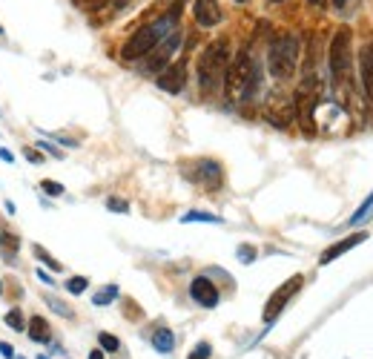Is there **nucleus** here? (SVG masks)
<instances>
[{
  "mask_svg": "<svg viewBox=\"0 0 373 359\" xmlns=\"http://www.w3.org/2000/svg\"><path fill=\"white\" fill-rule=\"evenodd\" d=\"M210 356H212V345H210V342H199V345L190 351L187 359H210Z\"/></svg>",
  "mask_w": 373,
  "mask_h": 359,
  "instance_id": "cd10ccee",
  "label": "nucleus"
},
{
  "mask_svg": "<svg viewBox=\"0 0 373 359\" xmlns=\"http://www.w3.org/2000/svg\"><path fill=\"white\" fill-rule=\"evenodd\" d=\"M367 239V233H353V236H347V239H342V241H336L333 248H327L322 256H319V264H330L333 259H339L342 253H347V250H353L356 244H362Z\"/></svg>",
  "mask_w": 373,
  "mask_h": 359,
  "instance_id": "f8f14e48",
  "label": "nucleus"
},
{
  "mask_svg": "<svg viewBox=\"0 0 373 359\" xmlns=\"http://www.w3.org/2000/svg\"><path fill=\"white\" fill-rule=\"evenodd\" d=\"M190 296H192L195 305H201V308H215L221 302L219 288H215L212 279H207V276H195L190 282Z\"/></svg>",
  "mask_w": 373,
  "mask_h": 359,
  "instance_id": "1a4fd4ad",
  "label": "nucleus"
},
{
  "mask_svg": "<svg viewBox=\"0 0 373 359\" xmlns=\"http://www.w3.org/2000/svg\"><path fill=\"white\" fill-rule=\"evenodd\" d=\"M118 285H107V288H101L95 296H92V305H98V308H107V305H112V299H118Z\"/></svg>",
  "mask_w": 373,
  "mask_h": 359,
  "instance_id": "dca6fc26",
  "label": "nucleus"
},
{
  "mask_svg": "<svg viewBox=\"0 0 373 359\" xmlns=\"http://www.w3.org/2000/svg\"><path fill=\"white\" fill-rule=\"evenodd\" d=\"M359 78L365 86V95L373 101V46H365L359 52Z\"/></svg>",
  "mask_w": 373,
  "mask_h": 359,
  "instance_id": "ddd939ff",
  "label": "nucleus"
},
{
  "mask_svg": "<svg viewBox=\"0 0 373 359\" xmlns=\"http://www.w3.org/2000/svg\"><path fill=\"white\" fill-rule=\"evenodd\" d=\"M0 248H3L6 256H15L17 248H21V239H17L15 233H9L6 228H0Z\"/></svg>",
  "mask_w": 373,
  "mask_h": 359,
  "instance_id": "f3484780",
  "label": "nucleus"
},
{
  "mask_svg": "<svg viewBox=\"0 0 373 359\" xmlns=\"http://www.w3.org/2000/svg\"><path fill=\"white\" fill-rule=\"evenodd\" d=\"M6 325H9L12 331H26V322H24L21 308H12V311L6 313Z\"/></svg>",
  "mask_w": 373,
  "mask_h": 359,
  "instance_id": "4be33fe9",
  "label": "nucleus"
},
{
  "mask_svg": "<svg viewBox=\"0 0 373 359\" xmlns=\"http://www.w3.org/2000/svg\"><path fill=\"white\" fill-rule=\"evenodd\" d=\"M107 210H112V213H129V201L127 199H118V196H109L107 199Z\"/></svg>",
  "mask_w": 373,
  "mask_h": 359,
  "instance_id": "393cba45",
  "label": "nucleus"
},
{
  "mask_svg": "<svg viewBox=\"0 0 373 359\" xmlns=\"http://www.w3.org/2000/svg\"><path fill=\"white\" fill-rule=\"evenodd\" d=\"M37 147H44L46 153H49V156H55V158H61V156H64L61 149H57V147H52V144H46V141H37Z\"/></svg>",
  "mask_w": 373,
  "mask_h": 359,
  "instance_id": "c756f323",
  "label": "nucleus"
},
{
  "mask_svg": "<svg viewBox=\"0 0 373 359\" xmlns=\"http://www.w3.org/2000/svg\"><path fill=\"white\" fill-rule=\"evenodd\" d=\"M0 161H6V164H15V153L6 147H0Z\"/></svg>",
  "mask_w": 373,
  "mask_h": 359,
  "instance_id": "7c9ffc66",
  "label": "nucleus"
},
{
  "mask_svg": "<svg viewBox=\"0 0 373 359\" xmlns=\"http://www.w3.org/2000/svg\"><path fill=\"white\" fill-rule=\"evenodd\" d=\"M0 356H6V359H12V356H15V351H12V345H9V342H0Z\"/></svg>",
  "mask_w": 373,
  "mask_h": 359,
  "instance_id": "2f4dec72",
  "label": "nucleus"
},
{
  "mask_svg": "<svg viewBox=\"0 0 373 359\" xmlns=\"http://www.w3.org/2000/svg\"><path fill=\"white\" fill-rule=\"evenodd\" d=\"M259 89V69L250 52H239L224 72V95L230 101H250Z\"/></svg>",
  "mask_w": 373,
  "mask_h": 359,
  "instance_id": "f03ea898",
  "label": "nucleus"
},
{
  "mask_svg": "<svg viewBox=\"0 0 373 359\" xmlns=\"http://www.w3.org/2000/svg\"><path fill=\"white\" fill-rule=\"evenodd\" d=\"M184 176H187L192 184L207 187V190H219V187H221V164L212 161V158L190 161V167H184Z\"/></svg>",
  "mask_w": 373,
  "mask_h": 359,
  "instance_id": "423d86ee",
  "label": "nucleus"
},
{
  "mask_svg": "<svg viewBox=\"0 0 373 359\" xmlns=\"http://www.w3.org/2000/svg\"><path fill=\"white\" fill-rule=\"evenodd\" d=\"M179 46H181V32L167 35L164 41L149 52V58H147V64H144V72H147V75H158V72H164V69L170 66V61H172V55L179 52Z\"/></svg>",
  "mask_w": 373,
  "mask_h": 359,
  "instance_id": "0eeeda50",
  "label": "nucleus"
},
{
  "mask_svg": "<svg viewBox=\"0 0 373 359\" xmlns=\"http://www.w3.org/2000/svg\"><path fill=\"white\" fill-rule=\"evenodd\" d=\"M184 84H187V61H184V58L175 61V64H170L164 72H158V86H161L164 92H172V95H179V92L184 89Z\"/></svg>",
  "mask_w": 373,
  "mask_h": 359,
  "instance_id": "9d476101",
  "label": "nucleus"
},
{
  "mask_svg": "<svg viewBox=\"0 0 373 359\" xmlns=\"http://www.w3.org/2000/svg\"><path fill=\"white\" fill-rule=\"evenodd\" d=\"M179 9H181V6H175L172 12L161 15L158 21H152V24H147V26H141V29L135 32L129 41L124 44L121 58H124V61H138V58H144V55H149L155 46L164 41L167 35H172L175 21H179Z\"/></svg>",
  "mask_w": 373,
  "mask_h": 359,
  "instance_id": "f257e3e1",
  "label": "nucleus"
},
{
  "mask_svg": "<svg viewBox=\"0 0 373 359\" xmlns=\"http://www.w3.org/2000/svg\"><path fill=\"white\" fill-rule=\"evenodd\" d=\"M270 3H282V0H270Z\"/></svg>",
  "mask_w": 373,
  "mask_h": 359,
  "instance_id": "ea45409f",
  "label": "nucleus"
},
{
  "mask_svg": "<svg viewBox=\"0 0 373 359\" xmlns=\"http://www.w3.org/2000/svg\"><path fill=\"white\" fill-rule=\"evenodd\" d=\"M24 156H26V161H29V164H44V156L37 153L35 147H26V149H24Z\"/></svg>",
  "mask_w": 373,
  "mask_h": 359,
  "instance_id": "c85d7f7f",
  "label": "nucleus"
},
{
  "mask_svg": "<svg viewBox=\"0 0 373 359\" xmlns=\"http://www.w3.org/2000/svg\"><path fill=\"white\" fill-rule=\"evenodd\" d=\"M370 207H373V193H370V196H367V199H365V201L359 204V210L350 216V224H359V221H362V219H365V216L370 213Z\"/></svg>",
  "mask_w": 373,
  "mask_h": 359,
  "instance_id": "a878e982",
  "label": "nucleus"
},
{
  "mask_svg": "<svg viewBox=\"0 0 373 359\" xmlns=\"http://www.w3.org/2000/svg\"><path fill=\"white\" fill-rule=\"evenodd\" d=\"M3 207H6V213H9V216H15V204H12V201H9V199H6V201H3Z\"/></svg>",
  "mask_w": 373,
  "mask_h": 359,
  "instance_id": "72a5a7b5",
  "label": "nucleus"
},
{
  "mask_svg": "<svg viewBox=\"0 0 373 359\" xmlns=\"http://www.w3.org/2000/svg\"><path fill=\"white\" fill-rule=\"evenodd\" d=\"M227 66H230V41L227 37H219V41H212L199 58V84L207 95L219 89Z\"/></svg>",
  "mask_w": 373,
  "mask_h": 359,
  "instance_id": "20e7f679",
  "label": "nucleus"
},
{
  "mask_svg": "<svg viewBox=\"0 0 373 359\" xmlns=\"http://www.w3.org/2000/svg\"><path fill=\"white\" fill-rule=\"evenodd\" d=\"M235 3H247V0H235Z\"/></svg>",
  "mask_w": 373,
  "mask_h": 359,
  "instance_id": "58836bf2",
  "label": "nucleus"
},
{
  "mask_svg": "<svg viewBox=\"0 0 373 359\" xmlns=\"http://www.w3.org/2000/svg\"><path fill=\"white\" fill-rule=\"evenodd\" d=\"M184 224H192V221H207V224H224L221 216H212V213H201V210H192V213H184L181 216Z\"/></svg>",
  "mask_w": 373,
  "mask_h": 359,
  "instance_id": "a211bd4d",
  "label": "nucleus"
},
{
  "mask_svg": "<svg viewBox=\"0 0 373 359\" xmlns=\"http://www.w3.org/2000/svg\"><path fill=\"white\" fill-rule=\"evenodd\" d=\"M302 285H304V276H290L287 282H284V285L276 291V293H273L270 296V302H267V308H264V322H273V319H276L282 311H284V305H287V302L293 299V296H296L299 291H302Z\"/></svg>",
  "mask_w": 373,
  "mask_h": 359,
  "instance_id": "6e6552de",
  "label": "nucleus"
},
{
  "mask_svg": "<svg viewBox=\"0 0 373 359\" xmlns=\"http://www.w3.org/2000/svg\"><path fill=\"white\" fill-rule=\"evenodd\" d=\"M26 325H29V328H26V333H29L32 342H37V345H46V342H52V325L46 322L44 316H32Z\"/></svg>",
  "mask_w": 373,
  "mask_h": 359,
  "instance_id": "4468645a",
  "label": "nucleus"
},
{
  "mask_svg": "<svg viewBox=\"0 0 373 359\" xmlns=\"http://www.w3.org/2000/svg\"><path fill=\"white\" fill-rule=\"evenodd\" d=\"M0 32H3V29H0Z\"/></svg>",
  "mask_w": 373,
  "mask_h": 359,
  "instance_id": "79ce46f5",
  "label": "nucleus"
},
{
  "mask_svg": "<svg viewBox=\"0 0 373 359\" xmlns=\"http://www.w3.org/2000/svg\"><path fill=\"white\" fill-rule=\"evenodd\" d=\"M98 342H101V351H107V353H115L118 348H121V339L112 336V333H98Z\"/></svg>",
  "mask_w": 373,
  "mask_h": 359,
  "instance_id": "412c9836",
  "label": "nucleus"
},
{
  "mask_svg": "<svg viewBox=\"0 0 373 359\" xmlns=\"http://www.w3.org/2000/svg\"><path fill=\"white\" fill-rule=\"evenodd\" d=\"M87 288H89V279H87V276H72V279L66 282V291H69L72 296H81Z\"/></svg>",
  "mask_w": 373,
  "mask_h": 359,
  "instance_id": "aec40b11",
  "label": "nucleus"
},
{
  "mask_svg": "<svg viewBox=\"0 0 373 359\" xmlns=\"http://www.w3.org/2000/svg\"><path fill=\"white\" fill-rule=\"evenodd\" d=\"M41 190H44L46 196H64V184H61V181H52V178H44V181H41Z\"/></svg>",
  "mask_w": 373,
  "mask_h": 359,
  "instance_id": "bb28decb",
  "label": "nucleus"
},
{
  "mask_svg": "<svg viewBox=\"0 0 373 359\" xmlns=\"http://www.w3.org/2000/svg\"><path fill=\"white\" fill-rule=\"evenodd\" d=\"M89 359H104V351H101V348L92 351V353H89Z\"/></svg>",
  "mask_w": 373,
  "mask_h": 359,
  "instance_id": "f704fd0d",
  "label": "nucleus"
},
{
  "mask_svg": "<svg viewBox=\"0 0 373 359\" xmlns=\"http://www.w3.org/2000/svg\"><path fill=\"white\" fill-rule=\"evenodd\" d=\"M299 37L290 35V32H282L270 41V49H267V69L276 81H287L296 75V66H299Z\"/></svg>",
  "mask_w": 373,
  "mask_h": 359,
  "instance_id": "7ed1b4c3",
  "label": "nucleus"
},
{
  "mask_svg": "<svg viewBox=\"0 0 373 359\" xmlns=\"http://www.w3.org/2000/svg\"><path fill=\"white\" fill-rule=\"evenodd\" d=\"M21 359H24V356H21Z\"/></svg>",
  "mask_w": 373,
  "mask_h": 359,
  "instance_id": "37998d69",
  "label": "nucleus"
},
{
  "mask_svg": "<svg viewBox=\"0 0 373 359\" xmlns=\"http://www.w3.org/2000/svg\"><path fill=\"white\" fill-rule=\"evenodd\" d=\"M37 279H41L44 282V285H55V279L46 273V270H37Z\"/></svg>",
  "mask_w": 373,
  "mask_h": 359,
  "instance_id": "473e14b6",
  "label": "nucleus"
},
{
  "mask_svg": "<svg viewBox=\"0 0 373 359\" xmlns=\"http://www.w3.org/2000/svg\"><path fill=\"white\" fill-rule=\"evenodd\" d=\"M41 359H49V356H41Z\"/></svg>",
  "mask_w": 373,
  "mask_h": 359,
  "instance_id": "a19ab883",
  "label": "nucleus"
},
{
  "mask_svg": "<svg viewBox=\"0 0 373 359\" xmlns=\"http://www.w3.org/2000/svg\"><path fill=\"white\" fill-rule=\"evenodd\" d=\"M192 17H195V24L204 26V29H212V26H219L221 21V9L215 0H195L192 3Z\"/></svg>",
  "mask_w": 373,
  "mask_h": 359,
  "instance_id": "9b49d317",
  "label": "nucleus"
},
{
  "mask_svg": "<svg viewBox=\"0 0 373 359\" xmlns=\"http://www.w3.org/2000/svg\"><path fill=\"white\" fill-rule=\"evenodd\" d=\"M32 253H35L37 259H41V261L46 264V268H49V270H55V273H61V261H57V259H52V256H49V250L44 248V244H32Z\"/></svg>",
  "mask_w": 373,
  "mask_h": 359,
  "instance_id": "6ab92c4d",
  "label": "nucleus"
},
{
  "mask_svg": "<svg viewBox=\"0 0 373 359\" xmlns=\"http://www.w3.org/2000/svg\"><path fill=\"white\" fill-rule=\"evenodd\" d=\"M46 305H49L55 313H61L64 319H72V316H75V313H72V308H66L64 302H61V299H55V296H46Z\"/></svg>",
  "mask_w": 373,
  "mask_h": 359,
  "instance_id": "b1692460",
  "label": "nucleus"
},
{
  "mask_svg": "<svg viewBox=\"0 0 373 359\" xmlns=\"http://www.w3.org/2000/svg\"><path fill=\"white\" fill-rule=\"evenodd\" d=\"M0 296H3V282H0Z\"/></svg>",
  "mask_w": 373,
  "mask_h": 359,
  "instance_id": "4c0bfd02",
  "label": "nucleus"
},
{
  "mask_svg": "<svg viewBox=\"0 0 373 359\" xmlns=\"http://www.w3.org/2000/svg\"><path fill=\"white\" fill-rule=\"evenodd\" d=\"M152 348L158 353H170L175 348V333L170 328H155L152 331Z\"/></svg>",
  "mask_w": 373,
  "mask_h": 359,
  "instance_id": "2eb2a0df",
  "label": "nucleus"
},
{
  "mask_svg": "<svg viewBox=\"0 0 373 359\" xmlns=\"http://www.w3.org/2000/svg\"><path fill=\"white\" fill-rule=\"evenodd\" d=\"M350 44H353V32L342 26L330 41V78L333 86H345L350 81Z\"/></svg>",
  "mask_w": 373,
  "mask_h": 359,
  "instance_id": "39448f33",
  "label": "nucleus"
},
{
  "mask_svg": "<svg viewBox=\"0 0 373 359\" xmlns=\"http://www.w3.org/2000/svg\"><path fill=\"white\" fill-rule=\"evenodd\" d=\"M235 253H239L242 264H253V261H256V256H259V250L253 248V244H239V250H235Z\"/></svg>",
  "mask_w": 373,
  "mask_h": 359,
  "instance_id": "5701e85b",
  "label": "nucleus"
},
{
  "mask_svg": "<svg viewBox=\"0 0 373 359\" xmlns=\"http://www.w3.org/2000/svg\"><path fill=\"white\" fill-rule=\"evenodd\" d=\"M307 3H310V6H325L327 0H307Z\"/></svg>",
  "mask_w": 373,
  "mask_h": 359,
  "instance_id": "e433bc0d",
  "label": "nucleus"
},
{
  "mask_svg": "<svg viewBox=\"0 0 373 359\" xmlns=\"http://www.w3.org/2000/svg\"><path fill=\"white\" fill-rule=\"evenodd\" d=\"M333 3H336V9H345V6L350 3V0H333Z\"/></svg>",
  "mask_w": 373,
  "mask_h": 359,
  "instance_id": "c9c22d12",
  "label": "nucleus"
}]
</instances>
